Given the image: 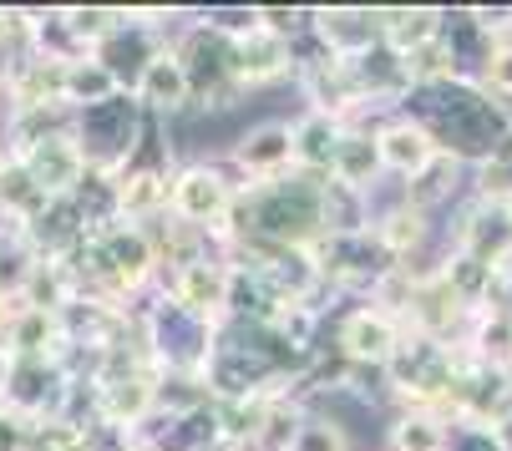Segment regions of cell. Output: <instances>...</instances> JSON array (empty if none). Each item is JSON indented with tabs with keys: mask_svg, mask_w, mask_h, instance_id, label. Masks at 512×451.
<instances>
[{
	"mask_svg": "<svg viewBox=\"0 0 512 451\" xmlns=\"http://www.w3.org/2000/svg\"><path fill=\"white\" fill-rule=\"evenodd\" d=\"M406 117H416L436 147H442V158L462 163V168H482L497 158V147L512 137V107L497 102L482 82H426V87H411Z\"/></svg>",
	"mask_w": 512,
	"mask_h": 451,
	"instance_id": "obj_1",
	"label": "cell"
},
{
	"mask_svg": "<svg viewBox=\"0 0 512 451\" xmlns=\"http://www.w3.org/2000/svg\"><path fill=\"white\" fill-rule=\"evenodd\" d=\"M132 315H137L142 350H148L158 375H193V381H203L224 330L193 310H183L168 289H153L148 299H137Z\"/></svg>",
	"mask_w": 512,
	"mask_h": 451,
	"instance_id": "obj_2",
	"label": "cell"
},
{
	"mask_svg": "<svg viewBox=\"0 0 512 451\" xmlns=\"http://www.w3.org/2000/svg\"><path fill=\"white\" fill-rule=\"evenodd\" d=\"M467 365V350L452 340H436L421 330H406L396 360L386 365L381 386L391 411L401 406H426V411H452V391H457V375Z\"/></svg>",
	"mask_w": 512,
	"mask_h": 451,
	"instance_id": "obj_3",
	"label": "cell"
},
{
	"mask_svg": "<svg viewBox=\"0 0 512 451\" xmlns=\"http://www.w3.org/2000/svg\"><path fill=\"white\" fill-rule=\"evenodd\" d=\"M239 193H244V178L229 168L224 153L178 163L173 168V193H168V218L183 223V229H198V234L218 239L229 213H234V203H239Z\"/></svg>",
	"mask_w": 512,
	"mask_h": 451,
	"instance_id": "obj_4",
	"label": "cell"
},
{
	"mask_svg": "<svg viewBox=\"0 0 512 451\" xmlns=\"http://www.w3.org/2000/svg\"><path fill=\"white\" fill-rule=\"evenodd\" d=\"M71 132H77L82 153H87V163L97 173H122L142 153V142H148V132H153V117L142 112V102L132 92H117L112 102L71 117Z\"/></svg>",
	"mask_w": 512,
	"mask_h": 451,
	"instance_id": "obj_5",
	"label": "cell"
},
{
	"mask_svg": "<svg viewBox=\"0 0 512 451\" xmlns=\"http://www.w3.org/2000/svg\"><path fill=\"white\" fill-rule=\"evenodd\" d=\"M406 330H411L406 320L386 315L381 305H371V299H355V305L340 310V320L330 325V345H335V355H345L355 370L386 375V365L396 360Z\"/></svg>",
	"mask_w": 512,
	"mask_h": 451,
	"instance_id": "obj_6",
	"label": "cell"
},
{
	"mask_svg": "<svg viewBox=\"0 0 512 451\" xmlns=\"http://www.w3.org/2000/svg\"><path fill=\"white\" fill-rule=\"evenodd\" d=\"M224 158L244 178V188L279 183L289 173H300L295 168V117H259V122L239 127L224 142Z\"/></svg>",
	"mask_w": 512,
	"mask_h": 451,
	"instance_id": "obj_7",
	"label": "cell"
},
{
	"mask_svg": "<svg viewBox=\"0 0 512 451\" xmlns=\"http://www.w3.org/2000/svg\"><path fill=\"white\" fill-rule=\"evenodd\" d=\"M254 274L259 284L269 289L274 305H320V299L330 294L325 284V269L315 259V249H279V244H244L234 249ZM325 310V305H320Z\"/></svg>",
	"mask_w": 512,
	"mask_h": 451,
	"instance_id": "obj_8",
	"label": "cell"
},
{
	"mask_svg": "<svg viewBox=\"0 0 512 451\" xmlns=\"http://www.w3.org/2000/svg\"><path fill=\"white\" fill-rule=\"evenodd\" d=\"M442 239L447 249L497 274L502 264H512V208L502 198H467L452 218H442Z\"/></svg>",
	"mask_w": 512,
	"mask_h": 451,
	"instance_id": "obj_9",
	"label": "cell"
},
{
	"mask_svg": "<svg viewBox=\"0 0 512 451\" xmlns=\"http://www.w3.org/2000/svg\"><path fill=\"white\" fill-rule=\"evenodd\" d=\"M229 269H234V254L208 244L198 259H183V264L163 269L158 289H168L183 310H193V315H203V320H213L218 330H224L229 325Z\"/></svg>",
	"mask_w": 512,
	"mask_h": 451,
	"instance_id": "obj_10",
	"label": "cell"
},
{
	"mask_svg": "<svg viewBox=\"0 0 512 451\" xmlns=\"http://www.w3.org/2000/svg\"><path fill=\"white\" fill-rule=\"evenodd\" d=\"M315 249V259H320V269H325V284H330V294H350V299H365L371 294L391 269H396V259L381 249V239L376 234H350V239H320V244H310Z\"/></svg>",
	"mask_w": 512,
	"mask_h": 451,
	"instance_id": "obj_11",
	"label": "cell"
},
{
	"mask_svg": "<svg viewBox=\"0 0 512 451\" xmlns=\"http://www.w3.org/2000/svg\"><path fill=\"white\" fill-rule=\"evenodd\" d=\"M31 178H36V188L51 198V203H61V198H77V188L87 183V173H92V163H87V153H82V142H77V132H51V137H41L36 147H26V153L16 158Z\"/></svg>",
	"mask_w": 512,
	"mask_h": 451,
	"instance_id": "obj_12",
	"label": "cell"
},
{
	"mask_svg": "<svg viewBox=\"0 0 512 451\" xmlns=\"http://www.w3.org/2000/svg\"><path fill=\"white\" fill-rule=\"evenodd\" d=\"M376 142H381L386 178H391V183H401V188H411L421 173H431V168H436V158H442L436 137H431L416 117H406V112L381 117V122H376Z\"/></svg>",
	"mask_w": 512,
	"mask_h": 451,
	"instance_id": "obj_13",
	"label": "cell"
},
{
	"mask_svg": "<svg viewBox=\"0 0 512 451\" xmlns=\"http://www.w3.org/2000/svg\"><path fill=\"white\" fill-rule=\"evenodd\" d=\"M310 36L335 61H355L381 46V6H310Z\"/></svg>",
	"mask_w": 512,
	"mask_h": 451,
	"instance_id": "obj_14",
	"label": "cell"
},
{
	"mask_svg": "<svg viewBox=\"0 0 512 451\" xmlns=\"http://www.w3.org/2000/svg\"><path fill=\"white\" fill-rule=\"evenodd\" d=\"M300 71V56H295V41H284L264 26H254L249 36L234 41V82L244 92H264V87H279V82H295Z\"/></svg>",
	"mask_w": 512,
	"mask_h": 451,
	"instance_id": "obj_15",
	"label": "cell"
},
{
	"mask_svg": "<svg viewBox=\"0 0 512 451\" xmlns=\"http://www.w3.org/2000/svg\"><path fill=\"white\" fill-rule=\"evenodd\" d=\"M132 97L142 102V112L158 117V122H178L193 112V82H188V66L173 51V41L142 66V77L132 82Z\"/></svg>",
	"mask_w": 512,
	"mask_h": 451,
	"instance_id": "obj_16",
	"label": "cell"
},
{
	"mask_svg": "<svg viewBox=\"0 0 512 451\" xmlns=\"http://www.w3.org/2000/svg\"><path fill=\"white\" fill-rule=\"evenodd\" d=\"M452 416L472 426H497L502 416H512V370H497L467 355L452 391Z\"/></svg>",
	"mask_w": 512,
	"mask_h": 451,
	"instance_id": "obj_17",
	"label": "cell"
},
{
	"mask_svg": "<svg viewBox=\"0 0 512 451\" xmlns=\"http://www.w3.org/2000/svg\"><path fill=\"white\" fill-rule=\"evenodd\" d=\"M436 46L447 51V61H452V71L462 82H482L487 66H492V51L502 41L477 21L472 6H442V36H436Z\"/></svg>",
	"mask_w": 512,
	"mask_h": 451,
	"instance_id": "obj_18",
	"label": "cell"
},
{
	"mask_svg": "<svg viewBox=\"0 0 512 451\" xmlns=\"http://www.w3.org/2000/svg\"><path fill=\"white\" fill-rule=\"evenodd\" d=\"M452 411H426V406H401L381 426V451H447L452 446Z\"/></svg>",
	"mask_w": 512,
	"mask_h": 451,
	"instance_id": "obj_19",
	"label": "cell"
},
{
	"mask_svg": "<svg viewBox=\"0 0 512 451\" xmlns=\"http://www.w3.org/2000/svg\"><path fill=\"white\" fill-rule=\"evenodd\" d=\"M335 183H350V188H365L376 193L386 178V163H381V142H376V122H345V137H340V153H335V168H330Z\"/></svg>",
	"mask_w": 512,
	"mask_h": 451,
	"instance_id": "obj_20",
	"label": "cell"
},
{
	"mask_svg": "<svg viewBox=\"0 0 512 451\" xmlns=\"http://www.w3.org/2000/svg\"><path fill=\"white\" fill-rule=\"evenodd\" d=\"M340 137H345V122L340 117L300 107L295 112V168L310 173V178H330L335 153H340Z\"/></svg>",
	"mask_w": 512,
	"mask_h": 451,
	"instance_id": "obj_21",
	"label": "cell"
},
{
	"mask_svg": "<svg viewBox=\"0 0 512 451\" xmlns=\"http://www.w3.org/2000/svg\"><path fill=\"white\" fill-rule=\"evenodd\" d=\"M320 223H325L330 239L371 234L376 229V198L365 193V188H350V183L325 178V188H320Z\"/></svg>",
	"mask_w": 512,
	"mask_h": 451,
	"instance_id": "obj_22",
	"label": "cell"
},
{
	"mask_svg": "<svg viewBox=\"0 0 512 451\" xmlns=\"http://www.w3.org/2000/svg\"><path fill=\"white\" fill-rule=\"evenodd\" d=\"M442 36V6H381V41L396 56H416Z\"/></svg>",
	"mask_w": 512,
	"mask_h": 451,
	"instance_id": "obj_23",
	"label": "cell"
},
{
	"mask_svg": "<svg viewBox=\"0 0 512 451\" xmlns=\"http://www.w3.org/2000/svg\"><path fill=\"white\" fill-rule=\"evenodd\" d=\"M462 350L482 365L512 370V310L507 305H482L462 335Z\"/></svg>",
	"mask_w": 512,
	"mask_h": 451,
	"instance_id": "obj_24",
	"label": "cell"
},
{
	"mask_svg": "<svg viewBox=\"0 0 512 451\" xmlns=\"http://www.w3.org/2000/svg\"><path fill=\"white\" fill-rule=\"evenodd\" d=\"M117 92H122V82L112 77V71H107L97 56H82V61L61 66V102H66V112H71V117L87 112V107L112 102Z\"/></svg>",
	"mask_w": 512,
	"mask_h": 451,
	"instance_id": "obj_25",
	"label": "cell"
},
{
	"mask_svg": "<svg viewBox=\"0 0 512 451\" xmlns=\"http://www.w3.org/2000/svg\"><path fill=\"white\" fill-rule=\"evenodd\" d=\"M289 451H355V436H350V426L340 416L310 406L300 431H295V441H289Z\"/></svg>",
	"mask_w": 512,
	"mask_h": 451,
	"instance_id": "obj_26",
	"label": "cell"
},
{
	"mask_svg": "<svg viewBox=\"0 0 512 451\" xmlns=\"http://www.w3.org/2000/svg\"><path fill=\"white\" fill-rule=\"evenodd\" d=\"M122 21H127V6H66V26L77 31L87 51H97Z\"/></svg>",
	"mask_w": 512,
	"mask_h": 451,
	"instance_id": "obj_27",
	"label": "cell"
},
{
	"mask_svg": "<svg viewBox=\"0 0 512 451\" xmlns=\"http://www.w3.org/2000/svg\"><path fill=\"white\" fill-rule=\"evenodd\" d=\"M472 198H512V137L497 147V158L472 168Z\"/></svg>",
	"mask_w": 512,
	"mask_h": 451,
	"instance_id": "obj_28",
	"label": "cell"
},
{
	"mask_svg": "<svg viewBox=\"0 0 512 451\" xmlns=\"http://www.w3.org/2000/svg\"><path fill=\"white\" fill-rule=\"evenodd\" d=\"M198 16H203L213 31L234 36V41H239V36H249V31L259 26V6H203Z\"/></svg>",
	"mask_w": 512,
	"mask_h": 451,
	"instance_id": "obj_29",
	"label": "cell"
},
{
	"mask_svg": "<svg viewBox=\"0 0 512 451\" xmlns=\"http://www.w3.org/2000/svg\"><path fill=\"white\" fill-rule=\"evenodd\" d=\"M482 87H487L497 102H507V107H512V41H502V46L492 51V66H487Z\"/></svg>",
	"mask_w": 512,
	"mask_h": 451,
	"instance_id": "obj_30",
	"label": "cell"
},
{
	"mask_svg": "<svg viewBox=\"0 0 512 451\" xmlns=\"http://www.w3.org/2000/svg\"><path fill=\"white\" fill-rule=\"evenodd\" d=\"M447 451H507L497 426H472V421H457L452 426V446Z\"/></svg>",
	"mask_w": 512,
	"mask_h": 451,
	"instance_id": "obj_31",
	"label": "cell"
},
{
	"mask_svg": "<svg viewBox=\"0 0 512 451\" xmlns=\"http://www.w3.org/2000/svg\"><path fill=\"white\" fill-rule=\"evenodd\" d=\"M26 446H31V421L0 406V451H26Z\"/></svg>",
	"mask_w": 512,
	"mask_h": 451,
	"instance_id": "obj_32",
	"label": "cell"
},
{
	"mask_svg": "<svg viewBox=\"0 0 512 451\" xmlns=\"http://www.w3.org/2000/svg\"><path fill=\"white\" fill-rule=\"evenodd\" d=\"M21 310H26V299H21V289H16V284H6V279H0V345H6L11 325L21 320Z\"/></svg>",
	"mask_w": 512,
	"mask_h": 451,
	"instance_id": "obj_33",
	"label": "cell"
},
{
	"mask_svg": "<svg viewBox=\"0 0 512 451\" xmlns=\"http://www.w3.org/2000/svg\"><path fill=\"white\" fill-rule=\"evenodd\" d=\"M6 46H26V11H0V56H6ZM0 71H6V61H0Z\"/></svg>",
	"mask_w": 512,
	"mask_h": 451,
	"instance_id": "obj_34",
	"label": "cell"
},
{
	"mask_svg": "<svg viewBox=\"0 0 512 451\" xmlns=\"http://www.w3.org/2000/svg\"><path fill=\"white\" fill-rule=\"evenodd\" d=\"M487 305H507V310H512V264L497 269V284H492V299H487Z\"/></svg>",
	"mask_w": 512,
	"mask_h": 451,
	"instance_id": "obj_35",
	"label": "cell"
},
{
	"mask_svg": "<svg viewBox=\"0 0 512 451\" xmlns=\"http://www.w3.org/2000/svg\"><path fill=\"white\" fill-rule=\"evenodd\" d=\"M11 381H16V355H11V345H0V406H6Z\"/></svg>",
	"mask_w": 512,
	"mask_h": 451,
	"instance_id": "obj_36",
	"label": "cell"
},
{
	"mask_svg": "<svg viewBox=\"0 0 512 451\" xmlns=\"http://www.w3.org/2000/svg\"><path fill=\"white\" fill-rule=\"evenodd\" d=\"M11 163H16V158H11V147L0 142V178H6V168H11Z\"/></svg>",
	"mask_w": 512,
	"mask_h": 451,
	"instance_id": "obj_37",
	"label": "cell"
},
{
	"mask_svg": "<svg viewBox=\"0 0 512 451\" xmlns=\"http://www.w3.org/2000/svg\"><path fill=\"white\" fill-rule=\"evenodd\" d=\"M112 451H148V446H137V441H117Z\"/></svg>",
	"mask_w": 512,
	"mask_h": 451,
	"instance_id": "obj_38",
	"label": "cell"
}]
</instances>
